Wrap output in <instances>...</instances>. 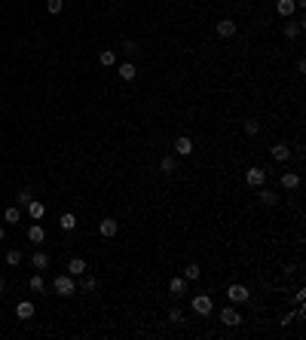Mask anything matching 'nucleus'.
Masks as SVG:
<instances>
[{
	"instance_id": "f257e3e1",
	"label": "nucleus",
	"mask_w": 306,
	"mask_h": 340,
	"mask_svg": "<svg viewBox=\"0 0 306 340\" xmlns=\"http://www.w3.org/2000/svg\"><path fill=\"white\" fill-rule=\"evenodd\" d=\"M52 288H55V294H58V297H70V294H76V282H73V276H70V273H58V276L52 279Z\"/></svg>"
},
{
	"instance_id": "f03ea898",
	"label": "nucleus",
	"mask_w": 306,
	"mask_h": 340,
	"mask_svg": "<svg viewBox=\"0 0 306 340\" xmlns=\"http://www.w3.org/2000/svg\"><path fill=\"white\" fill-rule=\"evenodd\" d=\"M190 310H193L196 316H208V313L214 310L211 294H193V300H190Z\"/></svg>"
},
{
	"instance_id": "7ed1b4c3",
	"label": "nucleus",
	"mask_w": 306,
	"mask_h": 340,
	"mask_svg": "<svg viewBox=\"0 0 306 340\" xmlns=\"http://www.w3.org/2000/svg\"><path fill=\"white\" fill-rule=\"evenodd\" d=\"M220 322H223L226 328H239L245 319H242V313L236 310V304H230V307H223V310H220Z\"/></svg>"
},
{
	"instance_id": "20e7f679",
	"label": "nucleus",
	"mask_w": 306,
	"mask_h": 340,
	"mask_svg": "<svg viewBox=\"0 0 306 340\" xmlns=\"http://www.w3.org/2000/svg\"><path fill=\"white\" fill-rule=\"evenodd\" d=\"M251 297V291H248V285H230L226 288V300H230V304H245V300Z\"/></svg>"
},
{
	"instance_id": "39448f33",
	"label": "nucleus",
	"mask_w": 306,
	"mask_h": 340,
	"mask_svg": "<svg viewBox=\"0 0 306 340\" xmlns=\"http://www.w3.org/2000/svg\"><path fill=\"white\" fill-rule=\"evenodd\" d=\"M266 175H270V172H266L263 166H251L245 172V181H248V187H263L266 184Z\"/></svg>"
},
{
	"instance_id": "423d86ee",
	"label": "nucleus",
	"mask_w": 306,
	"mask_h": 340,
	"mask_svg": "<svg viewBox=\"0 0 306 340\" xmlns=\"http://www.w3.org/2000/svg\"><path fill=\"white\" fill-rule=\"evenodd\" d=\"M117 230H120L117 218H101V221H98V233H101L104 239H113V236H117Z\"/></svg>"
},
{
	"instance_id": "0eeeda50",
	"label": "nucleus",
	"mask_w": 306,
	"mask_h": 340,
	"mask_svg": "<svg viewBox=\"0 0 306 340\" xmlns=\"http://www.w3.org/2000/svg\"><path fill=\"white\" fill-rule=\"evenodd\" d=\"M193 138H187V135H181V138H175V157H190L193 154Z\"/></svg>"
},
{
	"instance_id": "6e6552de",
	"label": "nucleus",
	"mask_w": 306,
	"mask_h": 340,
	"mask_svg": "<svg viewBox=\"0 0 306 340\" xmlns=\"http://www.w3.org/2000/svg\"><path fill=\"white\" fill-rule=\"evenodd\" d=\"M43 239H46V227H43V224H31V227H28V242L43 245Z\"/></svg>"
},
{
	"instance_id": "1a4fd4ad",
	"label": "nucleus",
	"mask_w": 306,
	"mask_h": 340,
	"mask_svg": "<svg viewBox=\"0 0 306 340\" xmlns=\"http://www.w3.org/2000/svg\"><path fill=\"white\" fill-rule=\"evenodd\" d=\"M270 154H273V160H276V163H288V160H291V147H288L285 141H279V144H273V147H270Z\"/></svg>"
},
{
	"instance_id": "9d476101",
	"label": "nucleus",
	"mask_w": 306,
	"mask_h": 340,
	"mask_svg": "<svg viewBox=\"0 0 306 340\" xmlns=\"http://www.w3.org/2000/svg\"><path fill=\"white\" fill-rule=\"evenodd\" d=\"M214 31H217V37H233V34L239 31V25H236L233 19H220V22L214 25Z\"/></svg>"
},
{
	"instance_id": "9b49d317",
	"label": "nucleus",
	"mask_w": 306,
	"mask_h": 340,
	"mask_svg": "<svg viewBox=\"0 0 306 340\" xmlns=\"http://www.w3.org/2000/svg\"><path fill=\"white\" fill-rule=\"evenodd\" d=\"M257 199H260V206L273 209V206L279 202V193H276V190H266V187H257Z\"/></svg>"
},
{
	"instance_id": "f8f14e48",
	"label": "nucleus",
	"mask_w": 306,
	"mask_h": 340,
	"mask_svg": "<svg viewBox=\"0 0 306 340\" xmlns=\"http://www.w3.org/2000/svg\"><path fill=\"white\" fill-rule=\"evenodd\" d=\"M64 270H67L70 276H83V273L89 270V263H86L83 257H70V260H67V267H64Z\"/></svg>"
},
{
	"instance_id": "ddd939ff",
	"label": "nucleus",
	"mask_w": 306,
	"mask_h": 340,
	"mask_svg": "<svg viewBox=\"0 0 306 340\" xmlns=\"http://www.w3.org/2000/svg\"><path fill=\"white\" fill-rule=\"evenodd\" d=\"M169 294H172V297H184V294H187V279H184V276L169 279Z\"/></svg>"
},
{
	"instance_id": "4468645a",
	"label": "nucleus",
	"mask_w": 306,
	"mask_h": 340,
	"mask_svg": "<svg viewBox=\"0 0 306 340\" xmlns=\"http://www.w3.org/2000/svg\"><path fill=\"white\" fill-rule=\"evenodd\" d=\"M16 319H22V322L34 319V304H31V300H19V304H16Z\"/></svg>"
},
{
	"instance_id": "2eb2a0df",
	"label": "nucleus",
	"mask_w": 306,
	"mask_h": 340,
	"mask_svg": "<svg viewBox=\"0 0 306 340\" xmlns=\"http://www.w3.org/2000/svg\"><path fill=\"white\" fill-rule=\"evenodd\" d=\"M25 209H28V218H31V221H40V218L46 215V206H43L40 199H31Z\"/></svg>"
},
{
	"instance_id": "dca6fc26",
	"label": "nucleus",
	"mask_w": 306,
	"mask_h": 340,
	"mask_svg": "<svg viewBox=\"0 0 306 340\" xmlns=\"http://www.w3.org/2000/svg\"><path fill=\"white\" fill-rule=\"evenodd\" d=\"M31 267L40 270V273L49 270V254H46V251H34V254H31Z\"/></svg>"
},
{
	"instance_id": "f3484780",
	"label": "nucleus",
	"mask_w": 306,
	"mask_h": 340,
	"mask_svg": "<svg viewBox=\"0 0 306 340\" xmlns=\"http://www.w3.org/2000/svg\"><path fill=\"white\" fill-rule=\"evenodd\" d=\"M117 74H120V80H126V83H129V80H135V77H138V67H135V61H123V64L117 67Z\"/></svg>"
},
{
	"instance_id": "a211bd4d",
	"label": "nucleus",
	"mask_w": 306,
	"mask_h": 340,
	"mask_svg": "<svg viewBox=\"0 0 306 340\" xmlns=\"http://www.w3.org/2000/svg\"><path fill=\"white\" fill-rule=\"evenodd\" d=\"M160 172H163V175H175V172H178V157H175V154L163 157V160H160Z\"/></svg>"
},
{
	"instance_id": "6ab92c4d",
	"label": "nucleus",
	"mask_w": 306,
	"mask_h": 340,
	"mask_svg": "<svg viewBox=\"0 0 306 340\" xmlns=\"http://www.w3.org/2000/svg\"><path fill=\"white\" fill-rule=\"evenodd\" d=\"M300 187V175L297 172H285L282 175V190H297Z\"/></svg>"
},
{
	"instance_id": "aec40b11",
	"label": "nucleus",
	"mask_w": 306,
	"mask_h": 340,
	"mask_svg": "<svg viewBox=\"0 0 306 340\" xmlns=\"http://www.w3.org/2000/svg\"><path fill=\"white\" fill-rule=\"evenodd\" d=\"M300 34H303V19H297V22H288V25H285V37H288V40H297Z\"/></svg>"
},
{
	"instance_id": "412c9836",
	"label": "nucleus",
	"mask_w": 306,
	"mask_h": 340,
	"mask_svg": "<svg viewBox=\"0 0 306 340\" xmlns=\"http://www.w3.org/2000/svg\"><path fill=\"white\" fill-rule=\"evenodd\" d=\"M58 227H61L64 233H70L73 227H76V215H73V212H64V215L58 218Z\"/></svg>"
},
{
	"instance_id": "4be33fe9",
	"label": "nucleus",
	"mask_w": 306,
	"mask_h": 340,
	"mask_svg": "<svg viewBox=\"0 0 306 340\" xmlns=\"http://www.w3.org/2000/svg\"><path fill=\"white\" fill-rule=\"evenodd\" d=\"M276 10H279V16L291 19V16H294V10H297V4H294V0H279V4H276Z\"/></svg>"
},
{
	"instance_id": "5701e85b",
	"label": "nucleus",
	"mask_w": 306,
	"mask_h": 340,
	"mask_svg": "<svg viewBox=\"0 0 306 340\" xmlns=\"http://www.w3.org/2000/svg\"><path fill=\"white\" fill-rule=\"evenodd\" d=\"M202 276V267H199V263H187V267H184V279L187 282H196Z\"/></svg>"
},
{
	"instance_id": "b1692460",
	"label": "nucleus",
	"mask_w": 306,
	"mask_h": 340,
	"mask_svg": "<svg viewBox=\"0 0 306 340\" xmlns=\"http://www.w3.org/2000/svg\"><path fill=\"white\" fill-rule=\"evenodd\" d=\"M28 288H31L34 294H40V291L46 288V282H43V273H34V276L28 279Z\"/></svg>"
},
{
	"instance_id": "393cba45",
	"label": "nucleus",
	"mask_w": 306,
	"mask_h": 340,
	"mask_svg": "<svg viewBox=\"0 0 306 340\" xmlns=\"http://www.w3.org/2000/svg\"><path fill=\"white\" fill-rule=\"evenodd\" d=\"M98 61H101L104 67L117 64V49H101V52H98Z\"/></svg>"
},
{
	"instance_id": "a878e982",
	"label": "nucleus",
	"mask_w": 306,
	"mask_h": 340,
	"mask_svg": "<svg viewBox=\"0 0 306 340\" xmlns=\"http://www.w3.org/2000/svg\"><path fill=\"white\" fill-rule=\"evenodd\" d=\"M4 221H7V224H19V221H22V209H19V206H10V209L4 212Z\"/></svg>"
},
{
	"instance_id": "bb28decb",
	"label": "nucleus",
	"mask_w": 306,
	"mask_h": 340,
	"mask_svg": "<svg viewBox=\"0 0 306 340\" xmlns=\"http://www.w3.org/2000/svg\"><path fill=\"white\" fill-rule=\"evenodd\" d=\"M7 263H10V267H19V263H22V251L19 248H10L7 251Z\"/></svg>"
},
{
	"instance_id": "cd10ccee",
	"label": "nucleus",
	"mask_w": 306,
	"mask_h": 340,
	"mask_svg": "<svg viewBox=\"0 0 306 340\" xmlns=\"http://www.w3.org/2000/svg\"><path fill=\"white\" fill-rule=\"evenodd\" d=\"M123 52H126L129 58H135V55L141 52V49H138V40H126V43H123Z\"/></svg>"
},
{
	"instance_id": "c85d7f7f",
	"label": "nucleus",
	"mask_w": 306,
	"mask_h": 340,
	"mask_svg": "<svg viewBox=\"0 0 306 340\" xmlns=\"http://www.w3.org/2000/svg\"><path fill=\"white\" fill-rule=\"evenodd\" d=\"M169 322H172V325H181V322H184V310H181V307H172V310H169Z\"/></svg>"
},
{
	"instance_id": "c756f323",
	"label": "nucleus",
	"mask_w": 306,
	"mask_h": 340,
	"mask_svg": "<svg viewBox=\"0 0 306 340\" xmlns=\"http://www.w3.org/2000/svg\"><path fill=\"white\" fill-rule=\"evenodd\" d=\"M46 10H49L52 16H58V13L64 10V0H46Z\"/></svg>"
},
{
	"instance_id": "7c9ffc66",
	"label": "nucleus",
	"mask_w": 306,
	"mask_h": 340,
	"mask_svg": "<svg viewBox=\"0 0 306 340\" xmlns=\"http://www.w3.org/2000/svg\"><path fill=\"white\" fill-rule=\"evenodd\" d=\"M31 199H34V193H31V187H25V190L19 193V209H25V206H28Z\"/></svg>"
},
{
	"instance_id": "2f4dec72",
	"label": "nucleus",
	"mask_w": 306,
	"mask_h": 340,
	"mask_svg": "<svg viewBox=\"0 0 306 340\" xmlns=\"http://www.w3.org/2000/svg\"><path fill=\"white\" fill-rule=\"evenodd\" d=\"M242 129H245V135H257V132H260V123H257V120H245Z\"/></svg>"
},
{
	"instance_id": "473e14b6",
	"label": "nucleus",
	"mask_w": 306,
	"mask_h": 340,
	"mask_svg": "<svg viewBox=\"0 0 306 340\" xmlns=\"http://www.w3.org/2000/svg\"><path fill=\"white\" fill-rule=\"evenodd\" d=\"M95 285H98V282H95V276H86V273H83V282H80V288H83V291H95Z\"/></svg>"
},
{
	"instance_id": "72a5a7b5",
	"label": "nucleus",
	"mask_w": 306,
	"mask_h": 340,
	"mask_svg": "<svg viewBox=\"0 0 306 340\" xmlns=\"http://www.w3.org/2000/svg\"><path fill=\"white\" fill-rule=\"evenodd\" d=\"M294 297H297V304H303V300H306V288H297V294H294Z\"/></svg>"
},
{
	"instance_id": "f704fd0d",
	"label": "nucleus",
	"mask_w": 306,
	"mask_h": 340,
	"mask_svg": "<svg viewBox=\"0 0 306 340\" xmlns=\"http://www.w3.org/2000/svg\"><path fill=\"white\" fill-rule=\"evenodd\" d=\"M4 291H7V279H4V276H0V294H4Z\"/></svg>"
},
{
	"instance_id": "c9c22d12",
	"label": "nucleus",
	"mask_w": 306,
	"mask_h": 340,
	"mask_svg": "<svg viewBox=\"0 0 306 340\" xmlns=\"http://www.w3.org/2000/svg\"><path fill=\"white\" fill-rule=\"evenodd\" d=\"M4 236H7V230H4V227H0V242H4Z\"/></svg>"
}]
</instances>
